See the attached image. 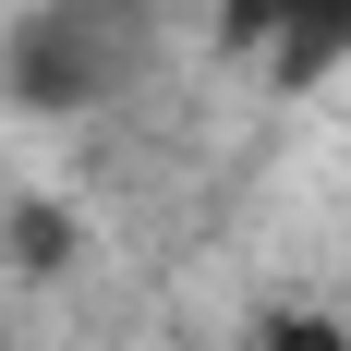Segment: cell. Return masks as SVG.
<instances>
[{"label":"cell","mask_w":351,"mask_h":351,"mask_svg":"<svg viewBox=\"0 0 351 351\" xmlns=\"http://www.w3.org/2000/svg\"><path fill=\"white\" fill-rule=\"evenodd\" d=\"M218 36L279 85H315L327 61H351V0H218Z\"/></svg>","instance_id":"cell-2"},{"label":"cell","mask_w":351,"mask_h":351,"mask_svg":"<svg viewBox=\"0 0 351 351\" xmlns=\"http://www.w3.org/2000/svg\"><path fill=\"white\" fill-rule=\"evenodd\" d=\"M267 351H339V339H327L315 315H279V327H267Z\"/></svg>","instance_id":"cell-3"},{"label":"cell","mask_w":351,"mask_h":351,"mask_svg":"<svg viewBox=\"0 0 351 351\" xmlns=\"http://www.w3.org/2000/svg\"><path fill=\"white\" fill-rule=\"evenodd\" d=\"M145 61H158V12L145 0H36L0 36V97L36 109V121H73V109H109Z\"/></svg>","instance_id":"cell-1"}]
</instances>
